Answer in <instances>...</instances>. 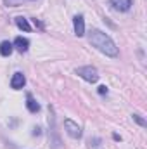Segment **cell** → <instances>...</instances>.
Masks as SVG:
<instances>
[{"label":"cell","mask_w":147,"mask_h":149,"mask_svg":"<svg viewBox=\"0 0 147 149\" xmlns=\"http://www.w3.org/2000/svg\"><path fill=\"white\" fill-rule=\"evenodd\" d=\"M88 42H90L97 50H101L102 54H106V56H109V57H118V56H119V50H118L114 40H112L109 35H106L104 31H101V30H92L90 35H88Z\"/></svg>","instance_id":"obj_1"},{"label":"cell","mask_w":147,"mask_h":149,"mask_svg":"<svg viewBox=\"0 0 147 149\" xmlns=\"http://www.w3.org/2000/svg\"><path fill=\"white\" fill-rule=\"evenodd\" d=\"M74 73L80 78H83L85 81H88V83H95L99 80V71L94 66H80V68L74 70Z\"/></svg>","instance_id":"obj_2"},{"label":"cell","mask_w":147,"mask_h":149,"mask_svg":"<svg viewBox=\"0 0 147 149\" xmlns=\"http://www.w3.org/2000/svg\"><path fill=\"white\" fill-rule=\"evenodd\" d=\"M64 130H66L68 135L73 137V139H80V137H81V127H80L76 121H73L71 118H66V120H64Z\"/></svg>","instance_id":"obj_3"},{"label":"cell","mask_w":147,"mask_h":149,"mask_svg":"<svg viewBox=\"0 0 147 149\" xmlns=\"http://www.w3.org/2000/svg\"><path fill=\"white\" fill-rule=\"evenodd\" d=\"M73 26H74V35L76 37H83L85 35V19H83V16H74Z\"/></svg>","instance_id":"obj_4"},{"label":"cell","mask_w":147,"mask_h":149,"mask_svg":"<svg viewBox=\"0 0 147 149\" xmlns=\"http://www.w3.org/2000/svg\"><path fill=\"white\" fill-rule=\"evenodd\" d=\"M24 85H26V78H24V74L23 73H14L12 74V78H10V87H12L14 90H21Z\"/></svg>","instance_id":"obj_5"},{"label":"cell","mask_w":147,"mask_h":149,"mask_svg":"<svg viewBox=\"0 0 147 149\" xmlns=\"http://www.w3.org/2000/svg\"><path fill=\"white\" fill-rule=\"evenodd\" d=\"M111 5H112L114 10L126 12V10H130V7H132V0H111Z\"/></svg>","instance_id":"obj_6"},{"label":"cell","mask_w":147,"mask_h":149,"mask_svg":"<svg viewBox=\"0 0 147 149\" xmlns=\"http://www.w3.org/2000/svg\"><path fill=\"white\" fill-rule=\"evenodd\" d=\"M19 52H26L28 49H30V40L24 37H16V40H14V43H12Z\"/></svg>","instance_id":"obj_7"},{"label":"cell","mask_w":147,"mask_h":149,"mask_svg":"<svg viewBox=\"0 0 147 149\" xmlns=\"http://www.w3.org/2000/svg\"><path fill=\"white\" fill-rule=\"evenodd\" d=\"M26 108H28V111H30V113H38V111H40V104L33 99V95H31V94H28V95H26Z\"/></svg>","instance_id":"obj_8"},{"label":"cell","mask_w":147,"mask_h":149,"mask_svg":"<svg viewBox=\"0 0 147 149\" xmlns=\"http://www.w3.org/2000/svg\"><path fill=\"white\" fill-rule=\"evenodd\" d=\"M12 50H14V45H12L9 40H3V42L0 43V56L7 57V56H10V54H12Z\"/></svg>","instance_id":"obj_9"},{"label":"cell","mask_w":147,"mask_h":149,"mask_svg":"<svg viewBox=\"0 0 147 149\" xmlns=\"http://www.w3.org/2000/svg\"><path fill=\"white\" fill-rule=\"evenodd\" d=\"M16 26H17L19 30H23V31H31V24H30V23H28V19H26V17H23V16L16 17Z\"/></svg>","instance_id":"obj_10"},{"label":"cell","mask_w":147,"mask_h":149,"mask_svg":"<svg viewBox=\"0 0 147 149\" xmlns=\"http://www.w3.org/2000/svg\"><path fill=\"white\" fill-rule=\"evenodd\" d=\"M132 118H133V121H135L137 125H140L142 128H146V127H147V121L140 116V114H132Z\"/></svg>","instance_id":"obj_11"},{"label":"cell","mask_w":147,"mask_h":149,"mask_svg":"<svg viewBox=\"0 0 147 149\" xmlns=\"http://www.w3.org/2000/svg\"><path fill=\"white\" fill-rule=\"evenodd\" d=\"M21 2H23V0H5V3L10 5V7H17V5H21Z\"/></svg>","instance_id":"obj_12"},{"label":"cell","mask_w":147,"mask_h":149,"mask_svg":"<svg viewBox=\"0 0 147 149\" xmlns=\"http://www.w3.org/2000/svg\"><path fill=\"white\" fill-rule=\"evenodd\" d=\"M99 94H107V87L106 85H101L99 87Z\"/></svg>","instance_id":"obj_13"},{"label":"cell","mask_w":147,"mask_h":149,"mask_svg":"<svg viewBox=\"0 0 147 149\" xmlns=\"http://www.w3.org/2000/svg\"><path fill=\"white\" fill-rule=\"evenodd\" d=\"M33 135H40V128H38V127L33 128Z\"/></svg>","instance_id":"obj_14"}]
</instances>
